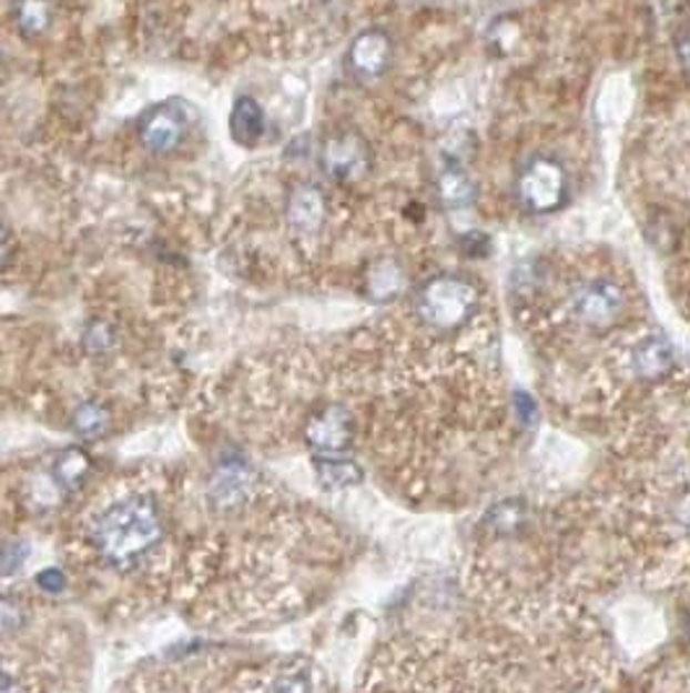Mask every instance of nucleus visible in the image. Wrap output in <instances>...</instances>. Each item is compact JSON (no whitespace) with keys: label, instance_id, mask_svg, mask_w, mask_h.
Listing matches in <instances>:
<instances>
[{"label":"nucleus","instance_id":"nucleus-1","mask_svg":"<svg viewBox=\"0 0 690 693\" xmlns=\"http://www.w3.org/2000/svg\"><path fill=\"white\" fill-rule=\"evenodd\" d=\"M161 538L159 510L151 499L128 496L106 506L91 525V543L112 564H130L153 549Z\"/></svg>","mask_w":690,"mask_h":693},{"label":"nucleus","instance_id":"nucleus-2","mask_svg":"<svg viewBox=\"0 0 690 693\" xmlns=\"http://www.w3.org/2000/svg\"><path fill=\"white\" fill-rule=\"evenodd\" d=\"M478 287L459 273H439L420 287L416 314L426 328L449 333L463 328L478 312Z\"/></svg>","mask_w":690,"mask_h":693},{"label":"nucleus","instance_id":"nucleus-3","mask_svg":"<svg viewBox=\"0 0 690 693\" xmlns=\"http://www.w3.org/2000/svg\"><path fill=\"white\" fill-rule=\"evenodd\" d=\"M569 174L554 157H535L517 177V200L527 213H554L569 200Z\"/></svg>","mask_w":690,"mask_h":693},{"label":"nucleus","instance_id":"nucleus-4","mask_svg":"<svg viewBox=\"0 0 690 693\" xmlns=\"http://www.w3.org/2000/svg\"><path fill=\"white\" fill-rule=\"evenodd\" d=\"M369 141L358 130H337L322 143L319 167L329 180L341 184H356L372 172Z\"/></svg>","mask_w":690,"mask_h":693},{"label":"nucleus","instance_id":"nucleus-5","mask_svg":"<svg viewBox=\"0 0 690 693\" xmlns=\"http://www.w3.org/2000/svg\"><path fill=\"white\" fill-rule=\"evenodd\" d=\"M187 130V110L177 102L153 104L138 120V138H141L143 149L156 153V157H169L177 151L185 143Z\"/></svg>","mask_w":690,"mask_h":693},{"label":"nucleus","instance_id":"nucleus-6","mask_svg":"<svg viewBox=\"0 0 690 693\" xmlns=\"http://www.w3.org/2000/svg\"><path fill=\"white\" fill-rule=\"evenodd\" d=\"M571 310L589 328H608L626 310L623 289L612 281H589L574 291Z\"/></svg>","mask_w":690,"mask_h":693},{"label":"nucleus","instance_id":"nucleus-7","mask_svg":"<svg viewBox=\"0 0 690 693\" xmlns=\"http://www.w3.org/2000/svg\"><path fill=\"white\" fill-rule=\"evenodd\" d=\"M345 63H348V71L354 73L358 81L366 83L377 81L387 73L389 63H393V40H389L385 29L379 27L366 29V32L358 34L354 44H351Z\"/></svg>","mask_w":690,"mask_h":693},{"label":"nucleus","instance_id":"nucleus-8","mask_svg":"<svg viewBox=\"0 0 690 693\" xmlns=\"http://www.w3.org/2000/svg\"><path fill=\"white\" fill-rule=\"evenodd\" d=\"M286 221L298 237L319 234L327 221V198L319 184H298L288 195L286 203Z\"/></svg>","mask_w":690,"mask_h":693},{"label":"nucleus","instance_id":"nucleus-9","mask_svg":"<svg viewBox=\"0 0 690 693\" xmlns=\"http://www.w3.org/2000/svg\"><path fill=\"white\" fill-rule=\"evenodd\" d=\"M252 473L244 468V462H226L213 475L209 499L216 510L234 512L250 499Z\"/></svg>","mask_w":690,"mask_h":693},{"label":"nucleus","instance_id":"nucleus-10","mask_svg":"<svg viewBox=\"0 0 690 693\" xmlns=\"http://www.w3.org/2000/svg\"><path fill=\"white\" fill-rule=\"evenodd\" d=\"M306 436H310L312 446H317V450H325V452H341L348 446L351 436H354V426H351V415L343 411V408H325L317 419H314L310 423V431H306Z\"/></svg>","mask_w":690,"mask_h":693},{"label":"nucleus","instance_id":"nucleus-11","mask_svg":"<svg viewBox=\"0 0 690 693\" xmlns=\"http://www.w3.org/2000/svg\"><path fill=\"white\" fill-rule=\"evenodd\" d=\"M674 364V349L664 335H649L633 349V372L641 380H662Z\"/></svg>","mask_w":690,"mask_h":693},{"label":"nucleus","instance_id":"nucleus-12","mask_svg":"<svg viewBox=\"0 0 690 693\" xmlns=\"http://www.w3.org/2000/svg\"><path fill=\"white\" fill-rule=\"evenodd\" d=\"M229 130H232L236 145H242V149H255L260 138L265 133V114L255 97L236 99L232 107V118H229Z\"/></svg>","mask_w":690,"mask_h":693},{"label":"nucleus","instance_id":"nucleus-13","mask_svg":"<svg viewBox=\"0 0 690 693\" xmlns=\"http://www.w3.org/2000/svg\"><path fill=\"white\" fill-rule=\"evenodd\" d=\"M436 192H439L442 205L449 208V211H465L478 198L473 180L457 164H447L442 169L439 177H436Z\"/></svg>","mask_w":690,"mask_h":693},{"label":"nucleus","instance_id":"nucleus-14","mask_svg":"<svg viewBox=\"0 0 690 693\" xmlns=\"http://www.w3.org/2000/svg\"><path fill=\"white\" fill-rule=\"evenodd\" d=\"M11 17L21 37H27V40H40V37L48 34V29L52 27L55 9H52V0H13Z\"/></svg>","mask_w":690,"mask_h":693},{"label":"nucleus","instance_id":"nucleus-15","mask_svg":"<svg viewBox=\"0 0 690 693\" xmlns=\"http://www.w3.org/2000/svg\"><path fill=\"white\" fill-rule=\"evenodd\" d=\"M405 283V273L400 271V265L395 260H382V263L374 265V271L369 273V291L374 299H393L400 294Z\"/></svg>","mask_w":690,"mask_h":693},{"label":"nucleus","instance_id":"nucleus-16","mask_svg":"<svg viewBox=\"0 0 690 693\" xmlns=\"http://www.w3.org/2000/svg\"><path fill=\"white\" fill-rule=\"evenodd\" d=\"M317 475L327 489H348L362 481V471L345 460H317Z\"/></svg>","mask_w":690,"mask_h":693},{"label":"nucleus","instance_id":"nucleus-17","mask_svg":"<svg viewBox=\"0 0 690 693\" xmlns=\"http://www.w3.org/2000/svg\"><path fill=\"white\" fill-rule=\"evenodd\" d=\"M106 421H110V415H106L104 408L97 403L81 405L73 415V426L81 436H99L106 429Z\"/></svg>","mask_w":690,"mask_h":693},{"label":"nucleus","instance_id":"nucleus-18","mask_svg":"<svg viewBox=\"0 0 690 693\" xmlns=\"http://www.w3.org/2000/svg\"><path fill=\"white\" fill-rule=\"evenodd\" d=\"M87 471H89V458H87V454L71 450V452L63 454V460H60L58 479L63 481L65 486L75 489L81 483L83 475H87Z\"/></svg>","mask_w":690,"mask_h":693},{"label":"nucleus","instance_id":"nucleus-19","mask_svg":"<svg viewBox=\"0 0 690 693\" xmlns=\"http://www.w3.org/2000/svg\"><path fill=\"white\" fill-rule=\"evenodd\" d=\"M83 343H87L89 353H106L114 345V333L112 328L102 320H94L87 328V335H83Z\"/></svg>","mask_w":690,"mask_h":693},{"label":"nucleus","instance_id":"nucleus-20","mask_svg":"<svg viewBox=\"0 0 690 693\" xmlns=\"http://www.w3.org/2000/svg\"><path fill=\"white\" fill-rule=\"evenodd\" d=\"M273 693H312V683L310 677L302 673H286L283 677H278Z\"/></svg>","mask_w":690,"mask_h":693},{"label":"nucleus","instance_id":"nucleus-21","mask_svg":"<svg viewBox=\"0 0 690 693\" xmlns=\"http://www.w3.org/2000/svg\"><path fill=\"white\" fill-rule=\"evenodd\" d=\"M37 582H40V587L48 592H60L65 587V576L60 574L58 569H48V572H42L40 576H37Z\"/></svg>","mask_w":690,"mask_h":693},{"label":"nucleus","instance_id":"nucleus-22","mask_svg":"<svg viewBox=\"0 0 690 693\" xmlns=\"http://www.w3.org/2000/svg\"><path fill=\"white\" fill-rule=\"evenodd\" d=\"M674 50H678V58L686 71L690 73V27L682 29V32L674 37Z\"/></svg>","mask_w":690,"mask_h":693},{"label":"nucleus","instance_id":"nucleus-23","mask_svg":"<svg viewBox=\"0 0 690 693\" xmlns=\"http://www.w3.org/2000/svg\"><path fill=\"white\" fill-rule=\"evenodd\" d=\"M517 411H519V415H522L525 421H532V419H535V411H538V408H535L530 395H519V398H517Z\"/></svg>","mask_w":690,"mask_h":693},{"label":"nucleus","instance_id":"nucleus-24","mask_svg":"<svg viewBox=\"0 0 690 693\" xmlns=\"http://www.w3.org/2000/svg\"><path fill=\"white\" fill-rule=\"evenodd\" d=\"M680 520H682V525H686V530L690 533V496L686 499V504L680 506Z\"/></svg>","mask_w":690,"mask_h":693}]
</instances>
